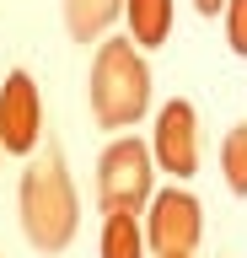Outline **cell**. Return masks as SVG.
<instances>
[{"instance_id":"obj_1","label":"cell","mask_w":247,"mask_h":258,"mask_svg":"<svg viewBox=\"0 0 247 258\" xmlns=\"http://www.w3.org/2000/svg\"><path fill=\"white\" fill-rule=\"evenodd\" d=\"M150 108V70L129 38H108L92 59V118L102 129H129Z\"/></svg>"},{"instance_id":"obj_2","label":"cell","mask_w":247,"mask_h":258,"mask_svg":"<svg viewBox=\"0 0 247 258\" xmlns=\"http://www.w3.org/2000/svg\"><path fill=\"white\" fill-rule=\"evenodd\" d=\"M75 221H81V205H75L65 161L59 156L33 161L27 177H22V226H27V242L38 253H59L75 237Z\"/></svg>"},{"instance_id":"obj_3","label":"cell","mask_w":247,"mask_h":258,"mask_svg":"<svg viewBox=\"0 0 247 258\" xmlns=\"http://www.w3.org/2000/svg\"><path fill=\"white\" fill-rule=\"evenodd\" d=\"M97 199L102 210H140L150 199V151L140 140H113L97 161Z\"/></svg>"},{"instance_id":"obj_4","label":"cell","mask_w":247,"mask_h":258,"mask_svg":"<svg viewBox=\"0 0 247 258\" xmlns=\"http://www.w3.org/2000/svg\"><path fill=\"white\" fill-rule=\"evenodd\" d=\"M38 129H43V97H38V81L27 70H11L6 86H0V151H17L27 156L38 145Z\"/></svg>"},{"instance_id":"obj_5","label":"cell","mask_w":247,"mask_h":258,"mask_svg":"<svg viewBox=\"0 0 247 258\" xmlns=\"http://www.w3.org/2000/svg\"><path fill=\"white\" fill-rule=\"evenodd\" d=\"M199 231H204V215H199V199L183 188H167L150 199V226L145 237L156 253H194Z\"/></svg>"},{"instance_id":"obj_6","label":"cell","mask_w":247,"mask_h":258,"mask_svg":"<svg viewBox=\"0 0 247 258\" xmlns=\"http://www.w3.org/2000/svg\"><path fill=\"white\" fill-rule=\"evenodd\" d=\"M156 161L161 172L188 177L199 167V113L188 102H167L161 118H156Z\"/></svg>"},{"instance_id":"obj_7","label":"cell","mask_w":247,"mask_h":258,"mask_svg":"<svg viewBox=\"0 0 247 258\" xmlns=\"http://www.w3.org/2000/svg\"><path fill=\"white\" fill-rule=\"evenodd\" d=\"M129 16V43L134 48H156L172 32V0H124Z\"/></svg>"},{"instance_id":"obj_8","label":"cell","mask_w":247,"mask_h":258,"mask_svg":"<svg viewBox=\"0 0 247 258\" xmlns=\"http://www.w3.org/2000/svg\"><path fill=\"white\" fill-rule=\"evenodd\" d=\"M118 11H124V0H65V27H70V38L92 43L97 32H108V22Z\"/></svg>"},{"instance_id":"obj_9","label":"cell","mask_w":247,"mask_h":258,"mask_svg":"<svg viewBox=\"0 0 247 258\" xmlns=\"http://www.w3.org/2000/svg\"><path fill=\"white\" fill-rule=\"evenodd\" d=\"M145 253V231L134 226L129 210H108L102 221V258H140Z\"/></svg>"},{"instance_id":"obj_10","label":"cell","mask_w":247,"mask_h":258,"mask_svg":"<svg viewBox=\"0 0 247 258\" xmlns=\"http://www.w3.org/2000/svg\"><path fill=\"white\" fill-rule=\"evenodd\" d=\"M220 172H226V183L236 194H247V124L220 140Z\"/></svg>"},{"instance_id":"obj_11","label":"cell","mask_w":247,"mask_h":258,"mask_svg":"<svg viewBox=\"0 0 247 258\" xmlns=\"http://www.w3.org/2000/svg\"><path fill=\"white\" fill-rule=\"evenodd\" d=\"M226 43L247 54V0H226Z\"/></svg>"},{"instance_id":"obj_12","label":"cell","mask_w":247,"mask_h":258,"mask_svg":"<svg viewBox=\"0 0 247 258\" xmlns=\"http://www.w3.org/2000/svg\"><path fill=\"white\" fill-rule=\"evenodd\" d=\"M194 6H199L204 16H220V6H226V0H194Z\"/></svg>"},{"instance_id":"obj_13","label":"cell","mask_w":247,"mask_h":258,"mask_svg":"<svg viewBox=\"0 0 247 258\" xmlns=\"http://www.w3.org/2000/svg\"><path fill=\"white\" fill-rule=\"evenodd\" d=\"M161 258H188V253H161Z\"/></svg>"}]
</instances>
